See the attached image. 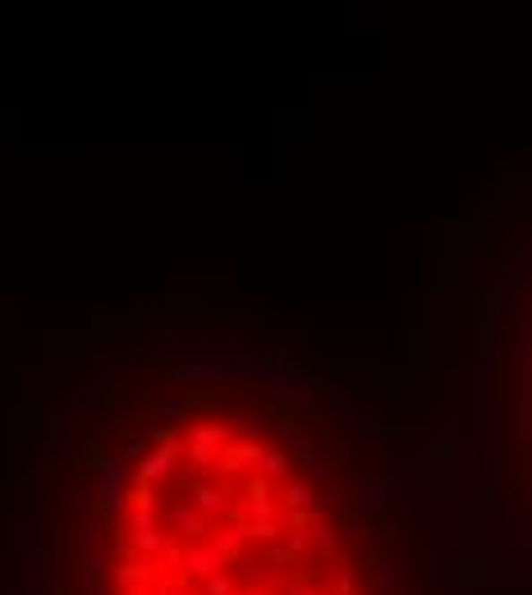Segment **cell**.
I'll return each mask as SVG.
<instances>
[{
  "instance_id": "obj_2",
  "label": "cell",
  "mask_w": 532,
  "mask_h": 595,
  "mask_svg": "<svg viewBox=\"0 0 532 595\" xmlns=\"http://www.w3.org/2000/svg\"><path fill=\"white\" fill-rule=\"evenodd\" d=\"M523 421L532 435V316H528V335H523Z\"/></svg>"
},
{
  "instance_id": "obj_1",
  "label": "cell",
  "mask_w": 532,
  "mask_h": 595,
  "mask_svg": "<svg viewBox=\"0 0 532 595\" xmlns=\"http://www.w3.org/2000/svg\"><path fill=\"white\" fill-rule=\"evenodd\" d=\"M106 595H372V573L280 426L239 404H188L124 467Z\"/></svg>"
}]
</instances>
